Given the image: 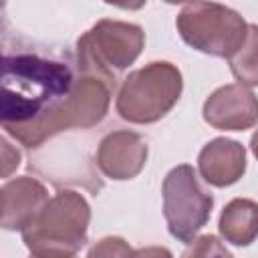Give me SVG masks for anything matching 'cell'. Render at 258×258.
<instances>
[{"mask_svg": "<svg viewBox=\"0 0 258 258\" xmlns=\"http://www.w3.org/2000/svg\"><path fill=\"white\" fill-rule=\"evenodd\" d=\"M202 115L214 129L246 131L258 123V97L244 85H224L206 99Z\"/></svg>", "mask_w": 258, "mask_h": 258, "instance_id": "obj_8", "label": "cell"}, {"mask_svg": "<svg viewBox=\"0 0 258 258\" xmlns=\"http://www.w3.org/2000/svg\"><path fill=\"white\" fill-rule=\"evenodd\" d=\"M250 149H252V153H254V157L258 159V129L252 133V137H250Z\"/></svg>", "mask_w": 258, "mask_h": 258, "instance_id": "obj_18", "label": "cell"}, {"mask_svg": "<svg viewBox=\"0 0 258 258\" xmlns=\"http://www.w3.org/2000/svg\"><path fill=\"white\" fill-rule=\"evenodd\" d=\"M77 77L60 60L38 54H4L2 58V127L10 135L58 109L75 87Z\"/></svg>", "mask_w": 258, "mask_h": 258, "instance_id": "obj_1", "label": "cell"}, {"mask_svg": "<svg viewBox=\"0 0 258 258\" xmlns=\"http://www.w3.org/2000/svg\"><path fill=\"white\" fill-rule=\"evenodd\" d=\"M113 85L115 83H111L103 77L81 71V77H77L71 95L58 109H54L50 115L42 117L40 121L28 125V127L12 131L10 135L16 141H20L24 147H38L46 139H50L52 135H56L64 129L95 127L105 119V115L109 111Z\"/></svg>", "mask_w": 258, "mask_h": 258, "instance_id": "obj_4", "label": "cell"}, {"mask_svg": "<svg viewBox=\"0 0 258 258\" xmlns=\"http://www.w3.org/2000/svg\"><path fill=\"white\" fill-rule=\"evenodd\" d=\"M175 26L191 48L228 60L248 36V22L234 8L218 2L185 4L175 18Z\"/></svg>", "mask_w": 258, "mask_h": 258, "instance_id": "obj_5", "label": "cell"}, {"mask_svg": "<svg viewBox=\"0 0 258 258\" xmlns=\"http://www.w3.org/2000/svg\"><path fill=\"white\" fill-rule=\"evenodd\" d=\"M183 91V79L175 64L153 60L131 71L117 93V113L135 125H149L165 117Z\"/></svg>", "mask_w": 258, "mask_h": 258, "instance_id": "obj_3", "label": "cell"}, {"mask_svg": "<svg viewBox=\"0 0 258 258\" xmlns=\"http://www.w3.org/2000/svg\"><path fill=\"white\" fill-rule=\"evenodd\" d=\"M149 155L147 141L129 129L107 133L97 149V165L105 177L115 181L133 179L145 167Z\"/></svg>", "mask_w": 258, "mask_h": 258, "instance_id": "obj_9", "label": "cell"}, {"mask_svg": "<svg viewBox=\"0 0 258 258\" xmlns=\"http://www.w3.org/2000/svg\"><path fill=\"white\" fill-rule=\"evenodd\" d=\"M228 62L238 85L258 87V24H248L244 44Z\"/></svg>", "mask_w": 258, "mask_h": 258, "instance_id": "obj_13", "label": "cell"}, {"mask_svg": "<svg viewBox=\"0 0 258 258\" xmlns=\"http://www.w3.org/2000/svg\"><path fill=\"white\" fill-rule=\"evenodd\" d=\"M145 46V32L139 24L103 18L79 40L77 54L83 73L115 83V73L131 67Z\"/></svg>", "mask_w": 258, "mask_h": 258, "instance_id": "obj_6", "label": "cell"}, {"mask_svg": "<svg viewBox=\"0 0 258 258\" xmlns=\"http://www.w3.org/2000/svg\"><path fill=\"white\" fill-rule=\"evenodd\" d=\"M30 258H36V256H30ZM75 258H77V256H75Z\"/></svg>", "mask_w": 258, "mask_h": 258, "instance_id": "obj_19", "label": "cell"}, {"mask_svg": "<svg viewBox=\"0 0 258 258\" xmlns=\"http://www.w3.org/2000/svg\"><path fill=\"white\" fill-rule=\"evenodd\" d=\"M198 169L204 181L214 187L234 185L246 171V147L236 139L216 137L202 147Z\"/></svg>", "mask_w": 258, "mask_h": 258, "instance_id": "obj_11", "label": "cell"}, {"mask_svg": "<svg viewBox=\"0 0 258 258\" xmlns=\"http://www.w3.org/2000/svg\"><path fill=\"white\" fill-rule=\"evenodd\" d=\"M161 196L169 234L183 244H191L212 216L214 196L200 183V177L189 163L169 169L161 185Z\"/></svg>", "mask_w": 258, "mask_h": 258, "instance_id": "obj_7", "label": "cell"}, {"mask_svg": "<svg viewBox=\"0 0 258 258\" xmlns=\"http://www.w3.org/2000/svg\"><path fill=\"white\" fill-rule=\"evenodd\" d=\"M131 258H173V254L165 246H147V248L133 250Z\"/></svg>", "mask_w": 258, "mask_h": 258, "instance_id": "obj_16", "label": "cell"}, {"mask_svg": "<svg viewBox=\"0 0 258 258\" xmlns=\"http://www.w3.org/2000/svg\"><path fill=\"white\" fill-rule=\"evenodd\" d=\"M133 248L121 236H105L95 242L87 254V258H131Z\"/></svg>", "mask_w": 258, "mask_h": 258, "instance_id": "obj_15", "label": "cell"}, {"mask_svg": "<svg viewBox=\"0 0 258 258\" xmlns=\"http://www.w3.org/2000/svg\"><path fill=\"white\" fill-rule=\"evenodd\" d=\"M2 228L24 230L46 206L48 189L36 177L20 175L2 185Z\"/></svg>", "mask_w": 258, "mask_h": 258, "instance_id": "obj_10", "label": "cell"}, {"mask_svg": "<svg viewBox=\"0 0 258 258\" xmlns=\"http://www.w3.org/2000/svg\"><path fill=\"white\" fill-rule=\"evenodd\" d=\"M2 149H4V177H8L10 171H12V167H18V165H20V153L14 149L12 157L8 155V153L12 151V147H10V143H8L6 137H2Z\"/></svg>", "mask_w": 258, "mask_h": 258, "instance_id": "obj_17", "label": "cell"}, {"mask_svg": "<svg viewBox=\"0 0 258 258\" xmlns=\"http://www.w3.org/2000/svg\"><path fill=\"white\" fill-rule=\"evenodd\" d=\"M91 206L83 194L62 189L54 194L28 228L22 242L36 258H75L87 244Z\"/></svg>", "mask_w": 258, "mask_h": 258, "instance_id": "obj_2", "label": "cell"}, {"mask_svg": "<svg viewBox=\"0 0 258 258\" xmlns=\"http://www.w3.org/2000/svg\"><path fill=\"white\" fill-rule=\"evenodd\" d=\"M181 258H234V254L220 242L218 236L204 234L185 248Z\"/></svg>", "mask_w": 258, "mask_h": 258, "instance_id": "obj_14", "label": "cell"}, {"mask_svg": "<svg viewBox=\"0 0 258 258\" xmlns=\"http://www.w3.org/2000/svg\"><path fill=\"white\" fill-rule=\"evenodd\" d=\"M220 236L234 246H250L258 238V202L234 198L220 214Z\"/></svg>", "mask_w": 258, "mask_h": 258, "instance_id": "obj_12", "label": "cell"}]
</instances>
